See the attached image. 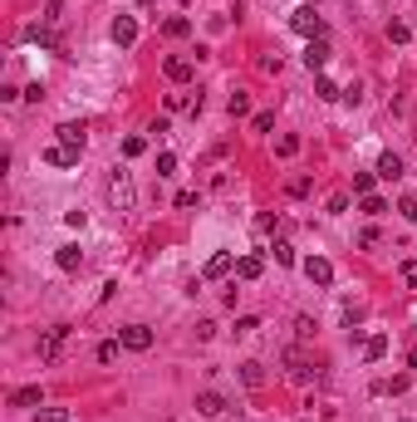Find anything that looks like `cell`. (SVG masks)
I'll use <instances>...</instances> for the list:
<instances>
[{"mask_svg": "<svg viewBox=\"0 0 417 422\" xmlns=\"http://www.w3.org/2000/svg\"><path fill=\"white\" fill-rule=\"evenodd\" d=\"M250 128H255V133H270V128H275V113H255Z\"/></svg>", "mask_w": 417, "mask_h": 422, "instance_id": "32", "label": "cell"}, {"mask_svg": "<svg viewBox=\"0 0 417 422\" xmlns=\"http://www.w3.org/2000/svg\"><path fill=\"white\" fill-rule=\"evenodd\" d=\"M109 201H113V211H133L138 206V187H133V172H113L109 177Z\"/></svg>", "mask_w": 417, "mask_h": 422, "instance_id": "1", "label": "cell"}, {"mask_svg": "<svg viewBox=\"0 0 417 422\" xmlns=\"http://www.w3.org/2000/svg\"><path fill=\"white\" fill-rule=\"evenodd\" d=\"M290 30L304 35V39H324V20L315 15V6H299V10L290 15Z\"/></svg>", "mask_w": 417, "mask_h": 422, "instance_id": "2", "label": "cell"}, {"mask_svg": "<svg viewBox=\"0 0 417 422\" xmlns=\"http://www.w3.org/2000/svg\"><path fill=\"white\" fill-rule=\"evenodd\" d=\"M172 172H177V157L163 152V157H158V177H172Z\"/></svg>", "mask_w": 417, "mask_h": 422, "instance_id": "33", "label": "cell"}, {"mask_svg": "<svg viewBox=\"0 0 417 422\" xmlns=\"http://www.w3.org/2000/svg\"><path fill=\"white\" fill-rule=\"evenodd\" d=\"M163 74H167L172 84H187V79L196 74V64H192L187 55H167V59H163Z\"/></svg>", "mask_w": 417, "mask_h": 422, "instance_id": "5", "label": "cell"}, {"mask_svg": "<svg viewBox=\"0 0 417 422\" xmlns=\"http://www.w3.org/2000/svg\"><path fill=\"white\" fill-rule=\"evenodd\" d=\"M64 339H69V329H64V324L49 329V334H44V344H39V363H55V358H59V349H64Z\"/></svg>", "mask_w": 417, "mask_h": 422, "instance_id": "4", "label": "cell"}, {"mask_svg": "<svg viewBox=\"0 0 417 422\" xmlns=\"http://www.w3.org/2000/svg\"><path fill=\"white\" fill-rule=\"evenodd\" d=\"M334 59V49H329V39H309V49H304V64L309 69H324Z\"/></svg>", "mask_w": 417, "mask_h": 422, "instance_id": "10", "label": "cell"}, {"mask_svg": "<svg viewBox=\"0 0 417 422\" xmlns=\"http://www.w3.org/2000/svg\"><path fill=\"white\" fill-rule=\"evenodd\" d=\"M275 260H280V266H295V246L290 241H275Z\"/></svg>", "mask_w": 417, "mask_h": 422, "instance_id": "31", "label": "cell"}, {"mask_svg": "<svg viewBox=\"0 0 417 422\" xmlns=\"http://www.w3.org/2000/svg\"><path fill=\"white\" fill-rule=\"evenodd\" d=\"M378 177H388V182L402 177V157H398V152H383V157H378Z\"/></svg>", "mask_w": 417, "mask_h": 422, "instance_id": "16", "label": "cell"}, {"mask_svg": "<svg viewBox=\"0 0 417 422\" xmlns=\"http://www.w3.org/2000/svg\"><path fill=\"white\" fill-rule=\"evenodd\" d=\"M260 275H266V255H255V250H250V255L236 260V280H260Z\"/></svg>", "mask_w": 417, "mask_h": 422, "instance_id": "9", "label": "cell"}, {"mask_svg": "<svg viewBox=\"0 0 417 422\" xmlns=\"http://www.w3.org/2000/svg\"><path fill=\"white\" fill-rule=\"evenodd\" d=\"M398 422H412V417H398Z\"/></svg>", "mask_w": 417, "mask_h": 422, "instance_id": "39", "label": "cell"}, {"mask_svg": "<svg viewBox=\"0 0 417 422\" xmlns=\"http://www.w3.org/2000/svg\"><path fill=\"white\" fill-rule=\"evenodd\" d=\"M55 133H59V143H64V147H74V152H84V123H59Z\"/></svg>", "mask_w": 417, "mask_h": 422, "instance_id": "13", "label": "cell"}, {"mask_svg": "<svg viewBox=\"0 0 417 422\" xmlns=\"http://www.w3.org/2000/svg\"><path fill=\"white\" fill-rule=\"evenodd\" d=\"M402 285L417 290V260H402Z\"/></svg>", "mask_w": 417, "mask_h": 422, "instance_id": "36", "label": "cell"}, {"mask_svg": "<svg viewBox=\"0 0 417 422\" xmlns=\"http://www.w3.org/2000/svg\"><path fill=\"white\" fill-rule=\"evenodd\" d=\"M398 211H402V217L417 226V196H402V206H398Z\"/></svg>", "mask_w": 417, "mask_h": 422, "instance_id": "35", "label": "cell"}, {"mask_svg": "<svg viewBox=\"0 0 417 422\" xmlns=\"http://www.w3.org/2000/svg\"><path fill=\"white\" fill-rule=\"evenodd\" d=\"M315 93H319V98H344V89H339L334 79H319V84H315Z\"/></svg>", "mask_w": 417, "mask_h": 422, "instance_id": "28", "label": "cell"}, {"mask_svg": "<svg viewBox=\"0 0 417 422\" xmlns=\"http://www.w3.org/2000/svg\"><path fill=\"white\" fill-rule=\"evenodd\" d=\"M113 358H118V344H113V339L98 344V363H113Z\"/></svg>", "mask_w": 417, "mask_h": 422, "instance_id": "34", "label": "cell"}, {"mask_svg": "<svg viewBox=\"0 0 417 422\" xmlns=\"http://www.w3.org/2000/svg\"><path fill=\"white\" fill-rule=\"evenodd\" d=\"M221 412H226V398L216 388H201L196 393V417H221Z\"/></svg>", "mask_w": 417, "mask_h": 422, "instance_id": "6", "label": "cell"}, {"mask_svg": "<svg viewBox=\"0 0 417 422\" xmlns=\"http://www.w3.org/2000/svg\"><path fill=\"white\" fill-rule=\"evenodd\" d=\"M388 39H393V44H407V39H412V30H407L402 20H393V25H388Z\"/></svg>", "mask_w": 417, "mask_h": 422, "instance_id": "27", "label": "cell"}, {"mask_svg": "<svg viewBox=\"0 0 417 422\" xmlns=\"http://www.w3.org/2000/svg\"><path fill=\"white\" fill-rule=\"evenodd\" d=\"M55 266H59V270H79V266H84L79 246H59V250H55Z\"/></svg>", "mask_w": 417, "mask_h": 422, "instance_id": "15", "label": "cell"}, {"mask_svg": "<svg viewBox=\"0 0 417 422\" xmlns=\"http://www.w3.org/2000/svg\"><path fill=\"white\" fill-rule=\"evenodd\" d=\"M285 363H290V378H295V383H309V363H304V354H295V349H290V354H285Z\"/></svg>", "mask_w": 417, "mask_h": 422, "instance_id": "18", "label": "cell"}, {"mask_svg": "<svg viewBox=\"0 0 417 422\" xmlns=\"http://www.w3.org/2000/svg\"><path fill=\"white\" fill-rule=\"evenodd\" d=\"M226 109H231V118H245V113H250V98H245V93L236 89V93L226 98Z\"/></svg>", "mask_w": 417, "mask_h": 422, "instance_id": "23", "label": "cell"}, {"mask_svg": "<svg viewBox=\"0 0 417 422\" xmlns=\"http://www.w3.org/2000/svg\"><path fill=\"white\" fill-rule=\"evenodd\" d=\"M163 30H167L172 39H187V35H192V20H187V15H172V20H167Z\"/></svg>", "mask_w": 417, "mask_h": 422, "instance_id": "21", "label": "cell"}, {"mask_svg": "<svg viewBox=\"0 0 417 422\" xmlns=\"http://www.w3.org/2000/svg\"><path fill=\"white\" fill-rule=\"evenodd\" d=\"M25 39H30V44H39V49H49V55H59V39L49 35V30H39V25H30V30H25Z\"/></svg>", "mask_w": 417, "mask_h": 422, "instance_id": "14", "label": "cell"}, {"mask_svg": "<svg viewBox=\"0 0 417 422\" xmlns=\"http://www.w3.org/2000/svg\"><path fill=\"white\" fill-rule=\"evenodd\" d=\"M118 344L133 349V354H147V349H152V329H147V324H123V329H118Z\"/></svg>", "mask_w": 417, "mask_h": 422, "instance_id": "3", "label": "cell"}, {"mask_svg": "<svg viewBox=\"0 0 417 422\" xmlns=\"http://www.w3.org/2000/svg\"><path fill=\"white\" fill-rule=\"evenodd\" d=\"M177 109H201V98H192V93H167V113H177Z\"/></svg>", "mask_w": 417, "mask_h": 422, "instance_id": "20", "label": "cell"}, {"mask_svg": "<svg viewBox=\"0 0 417 422\" xmlns=\"http://www.w3.org/2000/svg\"><path fill=\"white\" fill-rule=\"evenodd\" d=\"M231 270H236V255H231V250H216V255H206V270H201V275H206V280H221V275H231Z\"/></svg>", "mask_w": 417, "mask_h": 422, "instance_id": "7", "label": "cell"}, {"mask_svg": "<svg viewBox=\"0 0 417 422\" xmlns=\"http://www.w3.org/2000/svg\"><path fill=\"white\" fill-rule=\"evenodd\" d=\"M113 44H118V49H133V44H138V20H133V15H118V20H113Z\"/></svg>", "mask_w": 417, "mask_h": 422, "instance_id": "8", "label": "cell"}, {"mask_svg": "<svg viewBox=\"0 0 417 422\" xmlns=\"http://www.w3.org/2000/svg\"><path fill=\"white\" fill-rule=\"evenodd\" d=\"M260 329V320H255V314H245V320H236V334H255Z\"/></svg>", "mask_w": 417, "mask_h": 422, "instance_id": "37", "label": "cell"}, {"mask_svg": "<svg viewBox=\"0 0 417 422\" xmlns=\"http://www.w3.org/2000/svg\"><path fill=\"white\" fill-rule=\"evenodd\" d=\"M39 403V388H15L10 393V407H35Z\"/></svg>", "mask_w": 417, "mask_h": 422, "instance_id": "22", "label": "cell"}, {"mask_svg": "<svg viewBox=\"0 0 417 422\" xmlns=\"http://www.w3.org/2000/svg\"><path fill=\"white\" fill-rule=\"evenodd\" d=\"M35 422H69V407H39Z\"/></svg>", "mask_w": 417, "mask_h": 422, "instance_id": "24", "label": "cell"}, {"mask_svg": "<svg viewBox=\"0 0 417 422\" xmlns=\"http://www.w3.org/2000/svg\"><path fill=\"white\" fill-rule=\"evenodd\" d=\"M363 211H369V217H383V211H388V201H383V196H373V192H369V196H363Z\"/></svg>", "mask_w": 417, "mask_h": 422, "instance_id": "30", "label": "cell"}, {"mask_svg": "<svg viewBox=\"0 0 417 422\" xmlns=\"http://www.w3.org/2000/svg\"><path fill=\"white\" fill-rule=\"evenodd\" d=\"M64 20V0H44V25H59Z\"/></svg>", "mask_w": 417, "mask_h": 422, "instance_id": "25", "label": "cell"}, {"mask_svg": "<svg viewBox=\"0 0 417 422\" xmlns=\"http://www.w3.org/2000/svg\"><path fill=\"white\" fill-rule=\"evenodd\" d=\"M241 383L245 388H260V383H266V368H260V363H241Z\"/></svg>", "mask_w": 417, "mask_h": 422, "instance_id": "19", "label": "cell"}, {"mask_svg": "<svg viewBox=\"0 0 417 422\" xmlns=\"http://www.w3.org/2000/svg\"><path fill=\"white\" fill-rule=\"evenodd\" d=\"M373 177H378V172H353V192L369 196V192H373Z\"/></svg>", "mask_w": 417, "mask_h": 422, "instance_id": "26", "label": "cell"}, {"mask_svg": "<svg viewBox=\"0 0 417 422\" xmlns=\"http://www.w3.org/2000/svg\"><path fill=\"white\" fill-rule=\"evenodd\" d=\"M142 147H147V143H142V138H128V143H123V157H138V152H142Z\"/></svg>", "mask_w": 417, "mask_h": 422, "instance_id": "38", "label": "cell"}, {"mask_svg": "<svg viewBox=\"0 0 417 422\" xmlns=\"http://www.w3.org/2000/svg\"><path fill=\"white\" fill-rule=\"evenodd\" d=\"M275 152H280V157H295V152H299V138H295V133H285V138L275 143Z\"/></svg>", "mask_w": 417, "mask_h": 422, "instance_id": "29", "label": "cell"}, {"mask_svg": "<svg viewBox=\"0 0 417 422\" xmlns=\"http://www.w3.org/2000/svg\"><path fill=\"white\" fill-rule=\"evenodd\" d=\"M44 163H49V167H74V163H79V152L64 147V143H55V147H44Z\"/></svg>", "mask_w": 417, "mask_h": 422, "instance_id": "12", "label": "cell"}, {"mask_svg": "<svg viewBox=\"0 0 417 422\" xmlns=\"http://www.w3.org/2000/svg\"><path fill=\"white\" fill-rule=\"evenodd\" d=\"M304 275L315 280V285H329V280H334V266H329L324 255H309V260H304Z\"/></svg>", "mask_w": 417, "mask_h": 422, "instance_id": "11", "label": "cell"}, {"mask_svg": "<svg viewBox=\"0 0 417 422\" xmlns=\"http://www.w3.org/2000/svg\"><path fill=\"white\" fill-rule=\"evenodd\" d=\"M388 354V339L383 334H369V339H363V358H369V363H378Z\"/></svg>", "mask_w": 417, "mask_h": 422, "instance_id": "17", "label": "cell"}]
</instances>
